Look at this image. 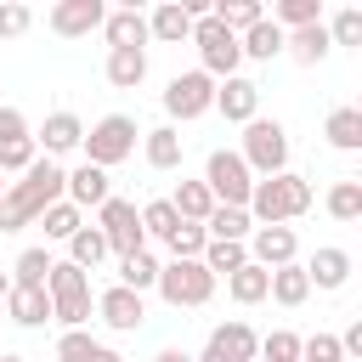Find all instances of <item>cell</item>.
I'll list each match as a JSON object with an SVG mask.
<instances>
[{
	"label": "cell",
	"instance_id": "obj_1",
	"mask_svg": "<svg viewBox=\"0 0 362 362\" xmlns=\"http://www.w3.org/2000/svg\"><path fill=\"white\" fill-rule=\"evenodd\" d=\"M62 187H68V170H62L57 158H34V164L23 170V181H11L6 198H0V232L34 226L51 204H62Z\"/></svg>",
	"mask_w": 362,
	"mask_h": 362
},
{
	"label": "cell",
	"instance_id": "obj_2",
	"mask_svg": "<svg viewBox=\"0 0 362 362\" xmlns=\"http://www.w3.org/2000/svg\"><path fill=\"white\" fill-rule=\"evenodd\" d=\"M249 221L255 226H288L294 215H305L311 209V181L305 175H294V170H283V175H266V181H255L249 187Z\"/></svg>",
	"mask_w": 362,
	"mask_h": 362
},
{
	"label": "cell",
	"instance_id": "obj_3",
	"mask_svg": "<svg viewBox=\"0 0 362 362\" xmlns=\"http://www.w3.org/2000/svg\"><path fill=\"white\" fill-rule=\"evenodd\" d=\"M45 294H51V317L62 328H85L90 322V272H79L74 260H51V277H45Z\"/></svg>",
	"mask_w": 362,
	"mask_h": 362
},
{
	"label": "cell",
	"instance_id": "obj_4",
	"mask_svg": "<svg viewBox=\"0 0 362 362\" xmlns=\"http://www.w3.org/2000/svg\"><path fill=\"white\" fill-rule=\"evenodd\" d=\"M238 158H243L249 175H260V181H266V175H283V170H288V130H283L277 119H260V113H255V119L243 124Z\"/></svg>",
	"mask_w": 362,
	"mask_h": 362
},
{
	"label": "cell",
	"instance_id": "obj_5",
	"mask_svg": "<svg viewBox=\"0 0 362 362\" xmlns=\"http://www.w3.org/2000/svg\"><path fill=\"white\" fill-rule=\"evenodd\" d=\"M85 164H96V170H113V164H124L130 153H136V119L130 113H107V119H96L90 130H85Z\"/></svg>",
	"mask_w": 362,
	"mask_h": 362
},
{
	"label": "cell",
	"instance_id": "obj_6",
	"mask_svg": "<svg viewBox=\"0 0 362 362\" xmlns=\"http://www.w3.org/2000/svg\"><path fill=\"white\" fill-rule=\"evenodd\" d=\"M153 288L164 294V305H175V311H198V305H209L215 277L204 272V260H170V266H158V283H153Z\"/></svg>",
	"mask_w": 362,
	"mask_h": 362
},
{
	"label": "cell",
	"instance_id": "obj_7",
	"mask_svg": "<svg viewBox=\"0 0 362 362\" xmlns=\"http://www.w3.org/2000/svg\"><path fill=\"white\" fill-rule=\"evenodd\" d=\"M204 187H209V198H215V204L243 209V204H249L255 175H249V164H243L232 147H215V153H209V164H204Z\"/></svg>",
	"mask_w": 362,
	"mask_h": 362
},
{
	"label": "cell",
	"instance_id": "obj_8",
	"mask_svg": "<svg viewBox=\"0 0 362 362\" xmlns=\"http://www.w3.org/2000/svg\"><path fill=\"white\" fill-rule=\"evenodd\" d=\"M192 45H198V57H204V74L221 85V79H232L238 74V62H243V51H238V34H226L215 17H198L192 23Z\"/></svg>",
	"mask_w": 362,
	"mask_h": 362
},
{
	"label": "cell",
	"instance_id": "obj_9",
	"mask_svg": "<svg viewBox=\"0 0 362 362\" xmlns=\"http://www.w3.org/2000/svg\"><path fill=\"white\" fill-rule=\"evenodd\" d=\"M96 232L107 238V255H136V249H147V232H141V215H136V204L130 198H107L102 209H96Z\"/></svg>",
	"mask_w": 362,
	"mask_h": 362
},
{
	"label": "cell",
	"instance_id": "obj_10",
	"mask_svg": "<svg viewBox=\"0 0 362 362\" xmlns=\"http://www.w3.org/2000/svg\"><path fill=\"white\" fill-rule=\"evenodd\" d=\"M209 107H215V79H209L204 68H192V74H175V79L164 85V113H170V119L192 124V119H204Z\"/></svg>",
	"mask_w": 362,
	"mask_h": 362
},
{
	"label": "cell",
	"instance_id": "obj_11",
	"mask_svg": "<svg viewBox=\"0 0 362 362\" xmlns=\"http://www.w3.org/2000/svg\"><path fill=\"white\" fill-rule=\"evenodd\" d=\"M260 356V339H255V328L249 322H215L209 328V339H204V351L192 356V362H255Z\"/></svg>",
	"mask_w": 362,
	"mask_h": 362
},
{
	"label": "cell",
	"instance_id": "obj_12",
	"mask_svg": "<svg viewBox=\"0 0 362 362\" xmlns=\"http://www.w3.org/2000/svg\"><path fill=\"white\" fill-rule=\"evenodd\" d=\"M34 158H40V153H34L28 119H23L17 107H0V175H23Z\"/></svg>",
	"mask_w": 362,
	"mask_h": 362
},
{
	"label": "cell",
	"instance_id": "obj_13",
	"mask_svg": "<svg viewBox=\"0 0 362 362\" xmlns=\"http://www.w3.org/2000/svg\"><path fill=\"white\" fill-rule=\"evenodd\" d=\"M243 249H249V260L260 272H277V266H288L300 255V238H294V226H255Z\"/></svg>",
	"mask_w": 362,
	"mask_h": 362
},
{
	"label": "cell",
	"instance_id": "obj_14",
	"mask_svg": "<svg viewBox=\"0 0 362 362\" xmlns=\"http://www.w3.org/2000/svg\"><path fill=\"white\" fill-rule=\"evenodd\" d=\"M96 317H102L107 328H119V334H136V328L147 322V300H141V294H130L124 283H113V288H102V294H96Z\"/></svg>",
	"mask_w": 362,
	"mask_h": 362
},
{
	"label": "cell",
	"instance_id": "obj_15",
	"mask_svg": "<svg viewBox=\"0 0 362 362\" xmlns=\"http://www.w3.org/2000/svg\"><path fill=\"white\" fill-rule=\"evenodd\" d=\"M102 17H107L102 0H57L45 23H51V34H62V40H85L90 28H102Z\"/></svg>",
	"mask_w": 362,
	"mask_h": 362
},
{
	"label": "cell",
	"instance_id": "obj_16",
	"mask_svg": "<svg viewBox=\"0 0 362 362\" xmlns=\"http://www.w3.org/2000/svg\"><path fill=\"white\" fill-rule=\"evenodd\" d=\"M255 107H260V85H255V79L232 74V79H221V85H215V113H221L226 124H249V119H255Z\"/></svg>",
	"mask_w": 362,
	"mask_h": 362
},
{
	"label": "cell",
	"instance_id": "obj_17",
	"mask_svg": "<svg viewBox=\"0 0 362 362\" xmlns=\"http://www.w3.org/2000/svg\"><path fill=\"white\" fill-rule=\"evenodd\" d=\"M79 141H85V124H79V113H68V107H57V113L40 124V136H34V147H45V158L74 153Z\"/></svg>",
	"mask_w": 362,
	"mask_h": 362
},
{
	"label": "cell",
	"instance_id": "obj_18",
	"mask_svg": "<svg viewBox=\"0 0 362 362\" xmlns=\"http://www.w3.org/2000/svg\"><path fill=\"white\" fill-rule=\"evenodd\" d=\"M62 198L85 215V209H102L113 192H107V170H96V164H79V170H68V187H62Z\"/></svg>",
	"mask_w": 362,
	"mask_h": 362
},
{
	"label": "cell",
	"instance_id": "obj_19",
	"mask_svg": "<svg viewBox=\"0 0 362 362\" xmlns=\"http://www.w3.org/2000/svg\"><path fill=\"white\" fill-rule=\"evenodd\" d=\"M102 34H107V51H141L147 45V17L136 6H119L102 17Z\"/></svg>",
	"mask_w": 362,
	"mask_h": 362
},
{
	"label": "cell",
	"instance_id": "obj_20",
	"mask_svg": "<svg viewBox=\"0 0 362 362\" xmlns=\"http://www.w3.org/2000/svg\"><path fill=\"white\" fill-rule=\"evenodd\" d=\"M283 51H288L300 68H317V62L334 51V40H328L322 23H305V28H288V34H283Z\"/></svg>",
	"mask_w": 362,
	"mask_h": 362
},
{
	"label": "cell",
	"instance_id": "obj_21",
	"mask_svg": "<svg viewBox=\"0 0 362 362\" xmlns=\"http://www.w3.org/2000/svg\"><path fill=\"white\" fill-rule=\"evenodd\" d=\"M305 277H311V288H345V283H351V255H345L339 243H328V249L311 255Z\"/></svg>",
	"mask_w": 362,
	"mask_h": 362
},
{
	"label": "cell",
	"instance_id": "obj_22",
	"mask_svg": "<svg viewBox=\"0 0 362 362\" xmlns=\"http://www.w3.org/2000/svg\"><path fill=\"white\" fill-rule=\"evenodd\" d=\"M266 294H272L277 305H288V311H294V305H305V300H311V277H305V266H300V260L277 266V272L266 277Z\"/></svg>",
	"mask_w": 362,
	"mask_h": 362
},
{
	"label": "cell",
	"instance_id": "obj_23",
	"mask_svg": "<svg viewBox=\"0 0 362 362\" xmlns=\"http://www.w3.org/2000/svg\"><path fill=\"white\" fill-rule=\"evenodd\" d=\"M57 362H124L113 345H102V339H90L85 328H68L62 339H57Z\"/></svg>",
	"mask_w": 362,
	"mask_h": 362
},
{
	"label": "cell",
	"instance_id": "obj_24",
	"mask_svg": "<svg viewBox=\"0 0 362 362\" xmlns=\"http://www.w3.org/2000/svg\"><path fill=\"white\" fill-rule=\"evenodd\" d=\"M147 40H164V45H181V40H192V17L181 11V0H164V6L147 17Z\"/></svg>",
	"mask_w": 362,
	"mask_h": 362
},
{
	"label": "cell",
	"instance_id": "obj_25",
	"mask_svg": "<svg viewBox=\"0 0 362 362\" xmlns=\"http://www.w3.org/2000/svg\"><path fill=\"white\" fill-rule=\"evenodd\" d=\"M322 136H328L334 153H356L362 147V107H334L322 119Z\"/></svg>",
	"mask_w": 362,
	"mask_h": 362
},
{
	"label": "cell",
	"instance_id": "obj_26",
	"mask_svg": "<svg viewBox=\"0 0 362 362\" xmlns=\"http://www.w3.org/2000/svg\"><path fill=\"white\" fill-rule=\"evenodd\" d=\"M238 51H243V57H255V62H272V57H283V28H277L272 17H260L255 28H243V34H238Z\"/></svg>",
	"mask_w": 362,
	"mask_h": 362
},
{
	"label": "cell",
	"instance_id": "obj_27",
	"mask_svg": "<svg viewBox=\"0 0 362 362\" xmlns=\"http://www.w3.org/2000/svg\"><path fill=\"white\" fill-rule=\"evenodd\" d=\"M204 232H209L215 243H249L255 221H249V209H226V204H215L209 221H204Z\"/></svg>",
	"mask_w": 362,
	"mask_h": 362
},
{
	"label": "cell",
	"instance_id": "obj_28",
	"mask_svg": "<svg viewBox=\"0 0 362 362\" xmlns=\"http://www.w3.org/2000/svg\"><path fill=\"white\" fill-rule=\"evenodd\" d=\"M6 311H11V322L40 328V322H51V294L45 288H11L6 294Z\"/></svg>",
	"mask_w": 362,
	"mask_h": 362
},
{
	"label": "cell",
	"instance_id": "obj_29",
	"mask_svg": "<svg viewBox=\"0 0 362 362\" xmlns=\"http://www.w3.org/2000/svg\"><path fill=\"white\" fill-rule=\"evenodd\" d=\"M147 79V51H107V85L113 90H136Z\"/></svg>",
	"mask_w": 362,
	"mask_h": 362
},
{
	"label": "cell",
	"instance_id": "obj_30",
	"mask_svg": "<svg viewBox=\"0 0 362 362\" xmlns=\"http://www.w3.org/2000/svg\"><path fill=\"white\" fill-rule=\"evenodd\" d=\"M170 209H175L181 221H198V226H204V221H209V209H215V198H209V187H204V181H181V187L170 192Z\"/></svg>",
	"mask_w": 362,
	"mask_h": 362
},
{
	"label": "cell",
	"instance_id": "obj_31",
	"mask_svg": "<svg viewBox=\"0 0 362 362\" xmlns=\"http://www.w3.org/2000/svg\"><path fill=\"white\" fill-rule=\"evenodd\" d=\"M147 164L153 170H175L181 164V130L175 124H153L147 130Z\"/></svg>",
	"mask_w": 362,
	"mask_h": 362
},
{
	"label": "cell",
	"instance_id": "obj_32",
	"mask_svg": "<svg viewBox=\"0 0 362 362\" xmlns=\"http://www.w3.org/2000/svg\"><path fill=\"white\" fill-rule=\"evenodd\" d=\"M68 260H74L79 272H96V266L107 260V238H102L96 226H79V232L68 238Z\"/></svg>",
	"mask_w": 362,
	"mask_h": 362
},
{
	"label": "cell",
	"instance_id": "obj_33",
	"mask_svg": "<svg viewBox=\"0 0 362 362\" xmlns=\"http://www.w3.org/2000/svg\"><path fill=\"white\" fill-rule=\"evenodd\" d=\"M198 260H204V272H209V277L221 283V277H232L238 266H249V249H243V243H215V238H209Z\"/></svg>",
	"mask_w": 362,
	"mask_h": 362
},
{
	"label": "cell",
	"instance_id": "obj_34",
	"mask_svg": "<svg viewBox=\"0 0 362 362\" xmlns=\"http://www.w3.org/2000/svg\"><path fill=\"white\" fill-rule=\"evenodd\" d=\"M51 277V249H23L11 266V288H45Z\"/></svg>",
	"mask_w": 362,
	"mask_h": 362
},
{
	"label": "cell",
	"instance_id": "obj_35",
	"mask_svg": "<svg viewBox=\"0 0 362 362\" xmlns=\"http://www.w3.org/2000/svg\"><path fill=\"white\" fill-rule=\"evenodd\" d=\"M119 283H124L130 294H147V288L158 283V260H153L147 249H136V255H124V260H119Z\"/></svg>",
	"mask_w": 362,
	"mask_h": 362
},
{
	"label": "cell",
	"instance_id": "obj_36",
	"mask_svg": "<svg viewBox=\"0 0 362 362\" xmlns=\"http://www.w3.org/2000/svg\"><path fill=\"white\" fill-rule=\"evenodd\" d=\"M266 277H272V272H260V266L249 260V266H238V272L226 277V294H232L238 305H260V300H266Z\"/></svg>",
	"mask_w": 362,
	"mask_h": 362
},
{
	"label": "cell",
	"instance_id": "obj_37",
	"mask_svg": "<svg viewBox=\"0 0 362 362\" xmlns=\"http://www.w3.org/2000/svg\"><path fill=\"white\" fill-rule=\"evenodd\" d=\"M272 23L288 34V28H305V23H322V0H277L272 6Z\"/></svg>",
	"mask_w": 362,
	"mask_h": 362
},
{
	"label": "cell",
	"instance_id": "obj_38",
	"mask_svg": "<svg viewBox=\"0 0 362 362\" xmlns=\"http://www.w3.org/2000/svg\"><path fill=\"white\" fill-rule=\"evenodd\" d=\"M34 226H45V238H57V243H68V238H74V232L85 226V215H79V209H74V204L62 198V204H51V209H45V215H40Z\"/></svg>",
	"mask_w": 362,
	"mask_h": 362
},
{
	"label": "cell",
	"instance_id": "obj_39",
	"mask_svg": "<svg viewBox=\"0 0 362 362\" xmlns=\"http://www.w3.org/2000/svg\"><path fill=\"white\" fill-rule=\"evenodd\" d=\"M136 215H141V232H147V238H158V243H170V232L181 226V215L170 209V198H153V204H141Z\"/></svg>",
	"mask_w": 362,
	"mask_h": 362
},
{
	"label": "cell",
	"instance_id": "obj_40",
	"mask_svg": "<svg viewBox=\"0 0 362 362\" xmlns=\"http://www.w3.org/2000/svg\"><path fill=\"white\" fill-rule=\"evenodd\" d=\"M328 215L334 221H362V181H334L328 187Z\"/></svg>",
	"mask_w": 362,
	"mask_h": 362
},
{
	"label": "cell",
	"instance_id": "obj_41",
	"mask_svg": "<svg viewBox=\"0 0 362 362\" xmlns=\"http://www.w3.org/2000/svg\"><path fill=\"white\" fill-rule=\"evenodd\" d=\"M204 243H209V232H204L198 221H181V226L170 232V255H175V260H198Z\"/></svg>",
	"mask_w": 362,
	"mask_h": 362
},
{
	"label": "cell",
	"instance_id": "obj_42",
	"mask_svg": "<svg viewBox=\"0 0 362 362\" xmlns=\"http://www.w3.org/2000/svg\"><path fill=\"white\" fill-rule=\"evenodd\" d=\"M322 28H328L334 45H362V11H356V6H339L334 23H322Z\"/></svg>",
	"mask_w": 362,
	"mask_h": 362
},
{
	"label": "cell",
	"instance_id": "obj_43",
	"mask_svg": "<svg viewBox=\"0 0 362 362\" xmlns=\"http://www.w3.org/2000/svg\"><path fill=\"white\" fill-rule=\"evenodd\" d=\"M260 356H266V362H300V334L272 328V334L260 339Z\"/></svg>",
	"mask_w": 362,
	"mask_h": 362
},
{
	"label": "cell",
	"instance_id": "obj_44",
	"mask_svg": "<svg viewBox=\"0 0 362 362\" xmlns=\"http://www.w3.org/2000/svg\"><path fill=\"white\" fill-rule=\"evenodd\" d=\"M34 28V11L23 6V0H6L0 6V40H17V34H28Z\"/></svg>",
	"mask_w": 362,
	"mask_h": 362
},
{
	"label": "cell",
	"instance_id": "obj_45",
	"mask_svg": "<svg viewBox=\"0 0 362 362\" xmlns=\"http://www.w3.org/2000/svg\"><path fill=\"white\" fill-rule=\"evenodd\" d=\"M300 362H345V356H339L334 334H311V339H300Z\"/></svg>",
	"mask_w": 362,
	"mask_h": 362
},
{
	"label": "cell",
	"instance_id": "obj_46",
	"mask_svg": "<svg viewBox=\"0 0 362 362\" xmlns=\"http://www.w3.org/2000/svg\"><path fill=\"white\" fill-rule=\"evenodd\" d=\"M153 362H192V356H187V351H181V345H164V351H158V356H153Z\"/></svg>",
	"mask_w": 362,
	"mask_h": 362
},
{
	"label": "cell",
	"instance_id": "obj_47",
	"mask_svg": "<svg viewBox=\"0 0 362 362\" xmlns=\"http://www.w3.org/2000/svg\"><path fill=\"white\" fill-rule=\"evenodd\" d=\"M6 294H11V272H0V300H6Z\"/></svg>",
	"mask_w": 362,
	"mask_h": 362
},
{
	"label": "cell",
	"instance_id": "obj_48",
	"mask_svg": "<svg viewBox=\"0 0 362 362\" xmlns=\"http://www.w3.org/2000/svg\"><path fill=\"white\" fill-rule=\"evenodd\" d=\"M0 198H6V175H0Z\"/></svg>",
	"mask_w": 362,
	"mask_h": 362
},
{
	"label": "cell",
	"instance_id": "obj_49",
	"mask_svg": "<svg viewBox=\"0 0 362 362\" xmlns=\"http://www.w3.org/2000/svg\"><path fill=\"white\" fill-rule=\"evenodd\" d=\"M0 362H23V356H0Z\"/></svg>",
	"mask_w": 362,
	"mask_h": 362
}]
</instances>
